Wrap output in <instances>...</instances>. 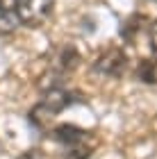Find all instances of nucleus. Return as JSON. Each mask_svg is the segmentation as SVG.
<instances>
[{
  "instance_id": "obj_1",
  "label": "nucleus",
  "mask_w": 157,
  "mask_h": 159,
  "mask_svg": "<svg viewBox=\"0 0 157 159\" xmlns=\"http://www.w3.org/2000/svg\"><path fill=\"white\" fill-rule=\"evenodd\" d=\"M77 100H82L77 93L64 89V86H59V84H57V86H50V89L44 93L41 102L34 107L32 118H39V116H41V120H44V118H50V116H55V114H62L68 105L77 102Z\"/></svg>"
},
{
  "instance_id": "obj_2",
  "label": "nucleus",
  "mask_w": 157,
  "mask_h": 159,
  "mask_svg": "<svg viewBox=\"0 0 157 159\" xmlns=\"http://www.w3.org/2000/svg\"><path fill=\"white\" fill-rule=\"evenodd\" d=\"M55 2L57 0H21L18 7H16L18 23L27 25V27H39L53 14Z\"/></svg>"
},
{
  "instance_id": "obj_3",
  "label": "nucleus",
  "mask_w": 157,
  "mask_h": 159,
  "mask_svg": "<svg viewBox=\"0 0 157 159\" xmlns=\"http://www.w3.org/2000/svg\"><path fill=\"white\" fill-rule=\"evenodd\" d=\"M94 70L105 77H121L127 70V57L118 46H107L94 61Z\"/></svg>"
},
{
  "instance_id": "obj_4",
  "label": "nucleus",
  "mask_w": 157,
  "mask_h": 159,
  "mask_svg": "<svg viewBox=\"0 0 157 159\" xmlns=\"http://www.w3.org/2000/svg\"><path fill=\"white\" fill-rule=\"evenodd\" d=\"M77 64H80V52H77V48L64 46L59 52H57L55 64H53V68L48 70V73H50L53 80H59V77H66V75L73 73L77 68Z\"/></svg>"
},
{
  "instance_id": "obj_5",
  "label": "nucleus",
  "mask_w": 157,
  "mask_h": 159,
  "mask_svg": "<svg viewBox=\"0 0 157 159\" xmlns=\"http://www.w3.org/2000/svg\"><path fill=\"white\" fill-rule=\"evenodd\" d=\"M53 139L64 143V146H75V143H82V141H94V134L71 125V123H62L53 129Z\"/></svg>"
},
{
  "instance_id": "obj_6",
  "label": "nucleus",
  "mask_w": 157,
  "mask_h": 159,
  "mask_svg": "<svg viewBox=\"0 0 157 159\" xmlns=\"http://www.w3.org/2000/svg\"><path fill=\"white\" fill-rule=\"evenodd\" d=\"M148 27V18L144 14H132V16H127L123 20V25H121V37H123L125 43H134L139 37V32H144Z\"/></svg>"
},
{
  "instance_id": "obj_7",
  "label": "nucleus",
  "mask_w": 157,
  "mask_h": 159,
  "mask_svg": "<svg viewBox=\"0 0 157 159\" xmlns=\"http://www.w3.org/2000/svg\"><path fill=\"white\" fill-rule=\"evenodd\" d=\"M137 77L144 84H157V57L155 59H141L137 64Z\"/></svg>"
},
{
  "instance_id": "obj_8",
  "label": "nucleus",
  "mask_w": 157,
  "mask_h": 159,
  "mask_svg": "<svg viewBox=\"0 0 157 159\" xmlns=\"http://www.w3.org/2000/svg\"><path fill=\"white\" fill-rule=\"evenodd\" d=\"M94 141H82V143H75V146H66V152H64L62 159H89L94 155Z\"/></svg>"
},
{
  "instance_id": "obj_9",
  "label": "nucleus",
  "mask_w": 157,
  "mask_h": 159,
  "mask_svg": "<svg viewBox=\"0 0 157 159\" xmlns=\"http://www.w3.org/2000/svg\"><path fill=\"white\" fill-rule=\"evenodd\" d=\"M146 34H148V43H150L153 52L157 55V18L155 20H148V27H146Z\"/></svg>"
},
{
  "instance_id": "obj_10",
  "label": "nucleus",
  "mask_w": 157,
  "mask_h": 159,
  "mask_svg": "<svg viewBox=\"0 0 157 159\" xmlns=\"http://www.w3.org/2000/svg\"><path fill=\"white\" fill-rule=\"evenodd\" d=\"M21 0H0V14H16Z\"/></svg>"
},
{
  "instance_id": "obj_11",
  "label": "nucleus",
  "mask_w": 157,
  "mask_h": 159,
  "mask_svg": "<svg viewBox=\"0 0 157 159\" xmlns=\"http://www.w3.org/2000/svg\"><path fill=\"white\" fill-rule=\"evenodd\" d=\"M18 159H46V155L41 152V150H27V152H23Z\"/></svg>"
},
{
  "instance_id": "obj_12",
  "label": "nucleus",
  "mask_w": 157,
  "mask_h": 159,
  "mask_svg": "<svg viewBox=\"0 0 157 159\" xmlns=\"http://www.w3.org/2000/svg\"><path fill=\"white\" fill-rule=\"evenodd\" d=\"M153 2H157V0H153Z\"/></svg>"
}]
</instances>
